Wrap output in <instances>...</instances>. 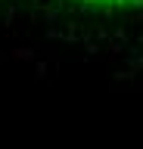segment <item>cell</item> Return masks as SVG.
Here are the masks:
<instances>
[{
	"label": "cell",
	"instance_id": "1",
	"mask_svg": "<svg viewBox=\"0 0 143 149\" xmlns=\"http://www.w3.org/2000/svg\"><path fill=\"white\" fill-rule=\"evenodd\" d=\"M81 3H96V6H137L143 0H81Z\"/></svg>",
	"mask_w": 143,
	"mask_h": 149
}]
</instances>
